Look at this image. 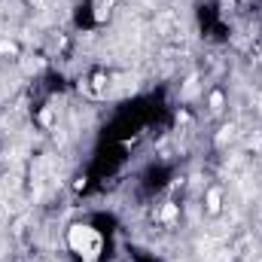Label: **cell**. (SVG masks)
<instances>
[{"label": "cell", "mask_w": 262, "mask_h": 262, "mask_svg": "<svg viewBox=\"0 0 262 262\" xmlns=\"http://www.w3.org/2000/svg\"><path fill=\"white\" fill-rule=\"evenodd\" d=\"M67 247L79 262H101L104 259V235L89 223H73L67 229Z\"/></svg>", "instance_id": "cell-1"}, {"label": "cell", "mask_w": 262, "mask_h": 262, "mask_svg": "<svg viewBox=\"0 0 262 262\" xmlns=\"http://www.w3.org/2000/svg\"><path fill=\"white\" fill-rule=\"evenodd\" d=\"M204 210H207L210 216H216V213L223 210V189H220V186H210V189L204 192Z\"/></svg>", "instance_id": "cell-2"}, {"label": "cell", "mask_w": 262, "mask_h": 262, "mask_svg": "<svg viewBox=\"0 0 262 262\" xmlns=\"http://www.w3.org/2000/svg\"><path fill=\"white\" fill-rule=\"evenodd\" d=\"M177 220H180V204H174V201L162 204V210H159V223H162V226H174Z\"/></svg>", "instance_id": "cell-3"}, {"label": "cell", "mask_w": 262, "mask_h": 262, "mask_svg": "<svg viewBox=\"0 0 262 262\" xmlns=\"http://www.w3.org/2000/svg\"><path fill=\"white\" fill-rule=\"evenodd\" d=\"M207 104H210V113H223V110H226V95H223L220 89H213L210 98H207Z\"/></svg>", "instance_id": "cell-4"}, {"label": "cell", "mask_w": 262, "mask_h": 262, "mask_svg": "<svg viewBox=\"0 0 262 262\" xmlns=\"http://www.w3.org/2000/svg\"><path fill=\"white\" fill-rule=\"evenodd\" d=\"M110 6H113V0H95V18L104 21L110 15Z\"/></svg>", "instance_id": "cell-5"}, {"label": "cell", "mask_w": 262, "mask_h": 262, "mask_svg": "<svg viewBox=\"0 0 262 262\" xmlns=\"http://www.w3.org/2000/svg\"><path fill=\"white\" fill-rule=\"evenodd\" d=\"M40 122H43V125H52V110H43V116H40Z\"/></svg>", "instance_id": "cell-6"}, {"label": "cell", "mask_w": 262, "mask_h": 262, "mask_svg": "<svg viewBox=\"0 0 262 262\" xmlns=\"http://www.w3.org/2000/svg\"><path fill=\"white\" fill-rule=\"evenodd\" d=\"M0 52H15V46L12 43H0Z\"/></svg>", "instance_id": "cell-7"}]
</instances>
